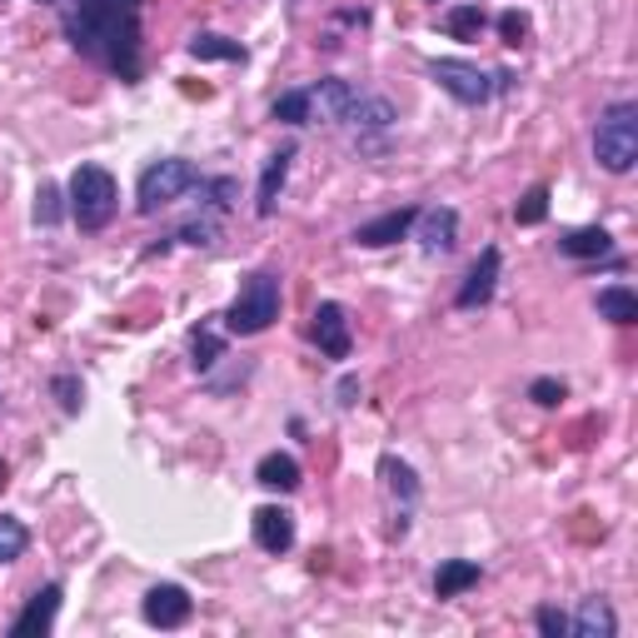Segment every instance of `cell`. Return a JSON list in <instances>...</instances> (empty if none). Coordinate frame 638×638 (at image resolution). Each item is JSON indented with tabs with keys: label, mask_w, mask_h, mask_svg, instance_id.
<instances>
[{
	"label": "cell",
	"mask_w": 638,
	"mask_h": 638,
	"mask_svg": "<svg viewBox=\"0 0 638 638\" xmlns=\"http://www.w3.org/2000/svg\"><path fill=\"white\" fill-rule=\"evenodd\" d=\"M60 25L80 55L100 60L120 80H141V5H131V0H70Z\"/></svg>",
	"instance_id": "1"
},
{
	"label": "cell",
	"mask_w": 638,
	"mask_h": 638,
	"mask_svg": "<svg viewBox=\"0 0 638 638\" xmlns=\"http://www.w3.org/2000/svg\"><path fill=\"white\" fill-rule=\"evenodd\" d=\"M275 320H280V280H275L270 270L245 275V284H239L235 304L225 310L230 335H265Z\"/></svg>",
	"instance_id": "2"
},
{
	"label": "cell",
	"mask_w": 638,
	"mask_h": 638,
	"mask_svg": "<svg viewBox=\"0 0 638 638\" xmlns=\"http://www.w3.org/2000/svg\"><path fill=\"white\" fill-rule=\"evenodd\" d=\"M594 155L608 175H628L638 165V105L634 100H618L604 110L594 131Z\"/></svg>",
	"instance_id": "3"
},
{
	"label": "cell",
	"mask_w": 638,
	"mask_h": 638,
	"mask_svg": "<svg viewBox=\"0 0 638 638\" xmlns=\"http://www.w3.org/2000/svg\"><path fill=\"white\" fill-rule=\"evenodd\" d=\"M120 210V190H115V175L105 165H80L70 175V215H76L80 230H105Z\"/></svg>",
	"instance_id": "4"
},
{
	"label": "cell",
	"mask_w": 638,
	"mask_h": 638,
	"mask_svg": "<svg viewBox=\"0 0 638 638\" xmlns=\"http://www.w3.org/2000/svg\"><path fill=\"white\" fill-rule=\"evenodd\" d=\"M200 184V170L190 160H155L150 170L141 175V200H135V210L141 215H160L165 205H175V200L184 195V190H195Z\"/></svg>",
	"instance_id": "5"
},
{
	"label": "cell",
	"mask_w": 638,
	"mask_h": 638,
	"mask_svg": "<svg viewBox=\"0 0 638 638\" xmlns=\"http://www.w3.org/2000/svg\"><path fill=\"white\" fill-rule=\"evenodd\" d=\"M429 76L439 80V90H449L459 105H484V100L494 96V80L479 66H469V60H434Z\"/></svg>",
	"instance_id": "6"
},
{
	"label": "cell",
	"mask_w": 638,
	"mask_h": 638,
	"mask_svg": "<svg viewBox=\"0 0 638 638\" xmlns=\"http://www.w3.org/2000/svg\"><path fill=\"white\" fill-rule=\"evenodd\" d=\"M304 96H310V125H345L349 110H355V100H359V90L339 76H325L320 86L304 90Z\"/></svg>",
	"instance_id": "7"
},
{
	"label": "cell",
	"mask_w": 638,
	"mask_h": 638,
	"mask_svg": "<svg viewBox=\"0 0 638 638\" xmlns=\"http://www.w3.org/2000/svg\"><path fill=\"white\" fill-rule=\"evenodd\" d=\"M314 345H320V355H325V359H349V349H355V335H349L345 304L325 300L320 310H314Z\"/></svg>",
	"instance_id": "8"
},
{
	"label": "cell",
	"mask_w": 638,
	"mask_h": 638,
	"mask_svg": "<svg viewBox=\"0 0 638 638\" xmlns=\"http://www.w3.org/2000/svg\"><path fill=\"white\" fill-rule=\"evenodd\" d=\"M190 594H184L180 584H155L150 594H145V624L150 628H180L190 624Z\"/></svg>",
	"instance_id": "9"
},
{
	"label": "cell",
	"mask_w": 638,
	"mask_h": 638,
	"mask_svg": "<svg viewBox=\"0 0 638 638\" xmlns=\"http://www.w3.org/2000/svg\"><path fill=\"white\" fill-rule=\"evenodd\" d=\"M249 524H255V544H260L265 553H284L294 544V514L280 504H260Z\"/></svg>",
	"instance_id": "10"
},
{
	"label": "cell",
	"mask_w": 638,
	"mask_h": 638,
	"mask_svg": "<svg viewBox=\"0 0 638 638\" xmlns=\"http://www.w3.org/2000/svg\"><path fill=\"white\" fill-rule=\"evenodd\" d=\"M414 215H419L414 205H400V210H390V215L369 220V225H359V230H355V245H365V249H384V245H394V239H404V235L414 230Z\"/></svg>",
	"instance_id": "11"
},
{
	"label": "cell",
	"mask_w": 638,
	"mask_h": 638,
	"mask_svg": "<svg viewBox=\"0 0 638 638\" xmlns=\"http://www.w3.org/2000/svg\"><path fill=\"white\" fill-rule=\"evenodd\" d=\"M494 284H499V249L489 245L484 255L474 260V270H469V280L459 284V310H479V304L494 300Z\"/></svg>",
	"instance_id": "12"
},
{
	"label": "cell",
	"mask_w": 638,
	"mask_h": 638,
	"mask_svg": "<svg viewBox=\"0 0 638 638\" xmlns=\"http://www.w3.org/2000/svg\"><path fill=\"white\" fill-rule=\"evenodd\" d=\"M414 225H419V245L429 249V255H449V249H455L459 215H455V210H449V205L419 210V215H414Z\"/></svg>",
	"instance_id": "13"
},
{
	"label": "cell",
	"mask_w": 638,
	"mask_h": 638,
	"mask_svg": "<svg viewBox=\"0 0 638 638\" xmlns=\"http://www.w3.org/2000/svg\"><path fill=\"white\" fill-rule=\"evenodd\" d=\"M290 160H294V145H284V150H275L270 160H265L260 195H255V210H260V220H270L275 210H280V190H284V180H290Z\"/></svg>",
	"instance_id": "14"
},
{
	"label": "cell",
	"mask_w": 638,
	"mask_h": 638,
	"mask_svg": "<svg viewBox=\"0 0 638 638\" xmlns=\"http://www.w3.org/2000/svg\"><path fill=\"white\" fill-rule=\"evenodd\" d=\"M60 598H66V594H60V584H45L41 594H35L31 604L21 608V618L11 624V634H15V638H25V634H45V628L55 624V614H60Z\"/></svg>",
	"instance_id": "15"
},
{
	"label": "cell",
	"mask_w": 638,
	"mask_h": 638,
	"mask_svg": "<svg viewBox=\"0 0 638 638\" xmlns=\"http://www.w3.org/2000/svg\"><path fill=\"white\" fill-rule=\"evenodd\" d=\"M569 634L573 638H614L618 634V618H614V608H608L604 598H584V604H579V614L569 618Z\"/></svg>",
	"instance_id": "16"
},
{
	"label": "cell",
	"mask_w": 638,
	"mask_h": 638,
	"mask_svg": "<svg viewBox=\"0 0 638 638\" xmlns=\"http://www.w3.org/2000/svg\"><path fill=\"white\" fill-rule=\"evenodd\" d=\"M559 249L569 255V260H598V255H614V235L598 225L589 230H569V235L559 239Z\"/></svg>",
	"instance_id": "17"
},
{
	"label": "cell",
	"mask_w": 638,
	"mask_h": 638,
	"mask_svg": "<svg viewBox=\"0 0 638 638\" xmlns=\"http://www.w3.org/2000/svg\"><path fill=\"white\" fill-rule=\"evenodd\" d=\"M255 479H260L265 489H280V494H294V489H300V459H294V455H280V449H275V455H265V459H260Z\"/></svg>",
	"instance_id": "18"
},
{
	"label": "cell",
	"mask_w": 638,
	"mask_h": 638,
	"mask_svg": "<svg viewBox=\"0 0 638 638\" xmlns=\"http://www.w3.org/2000/svg\"><path fill=\"white\" fill-rule=\"evenodd\" d=\"M474 584H479V563H469V559H449V563H439V573H434V594L439 598H459Z\"/></svg>",
	"instance_id": "19"
},
{
	"label": "cell",
	"mask_w": 638,
	"mask_h": 638,
	"mask_svg": "<svg viewBox=\"0 0 638 638\" xmlns=\"http://www.w3.org/2000/svg\"><path fill=\"white\" fill-rule=\"evenodd\" d=\"M598 320H608V325H638V294L628 284L598 290Z\"/></svg>",
	"instance_id": "20"
},
{
	"label": "cell",
	"mask_w": 638,
	"mask_h": 638,
	"mask_svg": "<svg viewBox=\"0 0 638 638\" xmlns=\"http://www.w3.org/2000/svg\"><path fill=\"white\" fill-rule=\"evenodd\" d=\"M379 474H384V489H390L400 504H414V499H419V479H414V469L404 464V459L384 455L379 459Z\"/></svg>",
	"instance_id": "21"
},
{
	"label": "cell",
	"mask_w": 638,
	"mask_h": 638,
	"mask_svg": "<svg viewBox=\"0 0 638 638\" xmlns=\"http://www.w3.org/2000/svg\"><path fill=\"white\" fill-rule=\"evenodd\" d=\"M349 125H355V131H390L394 105L390 100H379V96H359L355 110H349Z\"/></svg>",
	"instance_id": "22"
},
{
	"label": "cell",
	"mask_w": 638,
	"mask_h": 638,
	"mask_svg": "<svg viewBox=\"0 0 638 638\" xmlns=\"http://www.w3.org/2000/svg\"><path fill=\"white\" fill-rule=\"evenodd\" d=\"M190 55H195V60H245V45L230 41V35L200 31V35H190Z\"/></svg>",
	"instance_id": "23"
},
{
	"label": "cell",
	"mask_w": 638,
	"mask_h": 638,
	"mask_svg": "<svg viewBox=\"0 0 638 638\" xmlns=\"http://www.w3.org/2000/svg\"><path fill=\"white\" fill-rule=\"evenodd\" d=\"M489 25V15L479 11V5H455V11L444 15V31L455 35V41H479Z\"/></svg>",
	"instance_id": "24"
},
{
	"label": "cell",
	"mask_w": 638,
	"mask_h": 638,
	"mask_svg": "<svg viewBox=\"0 0 638 638\" xmlns=\"http://www.w3.org/2000/svg\"><path fill=\"white\" fill-rule=\"evenodd\" d=\"M25 544H31V534H25L21 519H11V514H0V563H11L25 553Z\"/></svg>",
	"instance_id": "25"
},
{
	"label": "cell",
	"mask_w": 638,
	"mask_h": 638,
	"mask_svg": "<svg viewBox=\"0 0 638 638\" xmlns=\"http://www.w3.org/2000/svg\"><path fill=\"white\" fill-rule=\"evenodd\" d=\"M270 115L284 120V125H310V96H304V90H284L270 105Z\"/></svg>",
	"instance_id": "26"
},
{
	"label": "cell",
	"mask_w": 638,
	"mask_h": 638,
	"mask_svg": "<svg viewBox=\"0 0 638 638\" xmlns=\"http://www.w3.org/2000/svg\"><path fill=\"white\" fill-rule=\"evenodd\" d=\"M190 349H195V369H215L220 359H225V339H220L215 329H195Z\"/></svg>",
	"instance_id": "27"
},
{
	"label": "cell",
	"mask_w": 638,
	"mask_h": 638,
	"mask_svg": "<svg viewBox=\"0 0 638 638\" xmlns=\"http://www.w3.org/2000/svg\"><path fill=\"white\" fill-rule=\"evenodd\" d=\"M514 220H519V225H544V220H549V190H544V184H534L529 195L514 205Z\"/></svg>",
	"instance_id": "28"
},
{
	"label": "cell",
	"mask_w": 638,
	"mask_h": 638,
	"mask_svg": "<svg viewBox=\"0 0 638 638\" xmlns=\"http://www.w3.org/2000/svg\"><path fill=\"white\" fill-rule=\"evenodd\" d=\"M175 239H184V245H215V239H220V220L215 215L184 220V225L175 230Z\"/></svg>",
	"instance_id": "29"
},
{
	"label": "cell",
	"mask_w": 638,
	"mask_h": 638,
	"mask_svg": "<svg viewBox=\"0 0 638 638\" xmlns=\"http://www.w3.org/2000/svg\"><path fill=\"white\" fill-rule=\"evenodd\" d=\"M499 35H504V45H524V35H529V15L504 11V15H499Z\"/></svg>",
	"instance_id": "30"
},
{
	"label": "cell",
	"mask_w": 638,
	"mask_h": 638,
	"mask_svg": "<svg viewBox=\"0 0 638 638\" xmlns=\"http://www.w3.org/2000/svg\"><path fill=\"white\" fill-rule=\"evenodd\" d=\"M35 220H41V225H55V220H60V190H55V184H41V195H35Z\"/></svg>",
	"instance_id": "31"
},
{
	"label": "cell",
	"mask_w": 638,
	"mask_h": 638,
	"mask_svg": "<svg viewBox=\"0 0 638 638\" xmlns=\"http://www.w3.org/2000/svg\"><path fill=\"white\" fill-rule=\"evenodd\" d=\"M563 394H569V390H563V379H534V384H529V400L544 404V410H553Z\"/></svg>",
	"instance_id": "32"
},
{
	"label": "cell",
	"mask_w": 638,
	"mask_h": 638,
	"mask_svg": "<svg viewBox=\"0 0 638 638\" xmlns=\"http://www.w3.org/2000/svg\"><path fill=\"white\" fill-rule=\"evenodd\" d=\"M534 624H539L544 638H569V614H559V608H539Z\"/></svg>",
	"instance_id": "33"
},
{
	"label": "cell",
	"mask_w": 638,
	"mask_h": 638,
	"mask_svg": "<svg viewBox=\"0 0 638 638\" xmlns=\"http://www.w3.org/2000/svg\"><path fill=\"white\" fill-rule=\"evenodd\" d=\"M200 190L210 195V210H230V205H235V180H200Z\"/></svg>",
	"instance_id": "34"
},
{
	"label": "cell",
	"mask_w": 638,
	"mask_h": 638,
	"mask_svg": "<svg viewBox=\"0 0 638 638\" xmlns=\"http://www.w3.org/2000/svg\"><path fill=\"white\" fill-rule=\"evenodd\" d=\"M55 394H60V410H66V414H80V384L70 374L55 379Z\"/></svg>",
	"instance_id": "35"
},
{
	"label": "cell",
	"mask_w": 638,
	"mask_h": 638,
	"mask_svg": "<svg viewBox=\"0 0 638 638\" xmlns=\"http://www.w3.org/2000/svg\"><path fill=\"white\" fill-rule=\"evenodd\" d=\"M355 394H359V384H355V379H345V384H339V404H355Z\"/></svg>",
	"instance_id": "36"
},
{
	"label": "cell",
	"mask_w": 638,
	"mask_h": 638,
	"mask_svg": "<svg viewBox=\"0 0 638 638\" xmlns=\"http://www.w3.org/2000/svg\"><path fill=\"white\" fill-rule=\"evenodd\" d=\"M11 484V469H5V459H0V489Z\"/></svg>",
	"instance_id": "37"
},
{
	"label": "cell",
	"mask_w": 638,
	"mask_h": 638,
	"mask_svg": "<svg viewBox=\"0 0 638 638\" xmlns=\"http://www.w3.org/2000/svg\"><path fill=\"white\" fill-rule=\"evenodd\" d=\"M45 5H51V0H45Z\"/></svg>",
	"instance_id": "38"
}]
</instances>
